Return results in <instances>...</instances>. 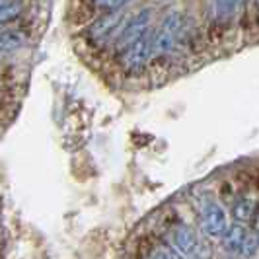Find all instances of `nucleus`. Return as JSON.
Masks as SVG:
<instances>
[{"label": "nucleus", "instance_id": "4", "mask_svg": "<svg viewBox=\"0 0 259 259\" xmlns=\"http://www.w3.org/2000/svg\"><path fill=\"white\" fill-rule=\"evenodd\" d=\"M199 222H201V230L207 234L208 238H222L226 230H228V221H226V212L224 208L214 203V201H207L201 212H199Z\"/></svg>", "mask_w": 259, "mask_h": 259}, {"label": "nucleus", "instance_id": "1", "mask_svg": "<svg viewBox=\"0 0 259 259\" xmlns=\"http://www.w3.org/2000/svg\"><path fill=\"white\" fill-rule=\"evenodd\" d=\"M169 246L174 247L183 259H207L208 249L199 240L193 228L187 224H176L169 230Z\"/></svg>", "mask_w": 259, "mask_h": 259}, {"label": "nucleus", "instance_id": "3", "mask_svg": "<svg viewBox=\"0 0 259 259\" xmlns=\"http://www.w3.org/2000/svg\"><path fill=\"white\" fill-rule=\"evenodd\" d=\"M150 16H152V12L146 8V10H141L139 14H135L133 18H131L129 22L123 26V29H121V33L117 35V49L121 53H125L129 47H133L137 41L141 37H144L150 29Z\"/></svg>", "mask_w": 259, "mask_h": 259}, {"label": "nucleus", "instance_id": "6", "mask_svg": "<svg viewBox=\"0 0 259 259\" xmlns=\"http://www.w3.org/2000/svg\"><path fill=\"white\" fill-rule=\"evenodd\" d=\"M123 14L121 12H109L102 16L94 26L90 27V31H88V35L94 43H105L107 39H111L115 35V31L121 33V29H123Z\"/></svg>", "mask_w": 259, "mask_h": 259}, {"label": "nucleus", "instance_id": "11", "mask_svg": "<svg viewBox=\"0 0 259 259\" xmlns=\"http://www.w3.org/2000/svg\"><path fill=\"white\" fill-rule=\"evenodd\" d=\"M210 8L217 12L214 14V20L228 22V20L234 16V12L240 8V4H236V2H217V4H212Z\"/></svg>", "mask_w": 259, "mask_h": 259}, {"label": "nucleus", "instance_id": "5", "mask_svg": "<svg viewBox=\"0 0 259 259\" xmlns=\"http://www.w3.org/2000/svg\"><path fill=\"white\" fill-rule=\"evenodd\" d=\"M156 55L154 53V31H148L144 37H141L133 47H129L127 51L123 53V65L131 72H137L141 70L150 57Z\"/></svg>", "mask_w": 259, "mask_h": 259}, {"label": "nucleus", "instance_id": "9", "mask_svg": "<svg viewBox=\"0 0 259 259\" xmlns=\"http://www.w3.org/2000/svg\"><path fill=\"white\" fill-rule=\"evenodd\" d=\"M255 214V203L251 199H240L236 201L232 207V217L236 219V224L249 222Z\"/></svg>", "mask_w": 259, "mask_h": 259}, {"label": "nucleus", "instance_id": "2", "mask_svg": "<svg viewBox=\"0 0 259 259\" xmlns=\"http://www.w3.org/2000/svg\"><path fill=\"white\" fill-rule=\"evenodd\" d=\"M183 33V18L182 14L171 12L164 18V22L154 31V53L166 55L178 47V41Z\"/></svg>", "mask_w": 259, "mask_h": 259}, {"label": "nucleus", "instance_id": "8", "mask_svg": "<svg viewBox=\"0 0 259 259\" xmlns=\"http://www.w3.org/2000/svg\"><path fill=\"white\" fill-rule=\"evenodd\" d=\"M26 45V35L18 29H6L0 31V53H12L18 51Z\"/></svg>", "mask_w": 259, "mask_h": 259}, {"label": "nucleus", "instance_id": "10", "mask_svg": "<svg viewBox=\"0 0 259 259\" xmlns=\"http://www.w3.org/2000/svg\"><path fill=\"white\" fill-rule=\"evenodd\" d=\"M24 10L22 2H0V26L16 20Z\"/></svg>", "mask_w": 259, "mask_h": 259}, {"label": "nucleus", "instance_id": "7", "mask_svg": "<svg viewBox=\"0 0 259 259\" xmlns=\"http://www.w3.org/2000/svg\"><path fill=\"white\" fill-rule=\"evenodd\" d=\"M247 234H249V230H247L244 224H232L226 230V234L222 236V246H224V249L228 253L240 255V249H242L244 242H246Z\"/></svg>", "mask_w": 259, "mask_h": 259}, {"label": "nucleus", "instance_id": "13", "mask_svg": "<svg viewBox=\"0 0 259 259\" xmlns=\"http://www.w3.org/2000/svg\"><path fill=\"white\" fill-rule=\"evenodd\" d=\"M148 259H160V257H158L156 253H152V255H150V257H148Z\"/></svg>", "mask_w": 259, "mask_h": 259}, {"label": "nucleus", "instance_id": "12", "mask_svg": "<svg viewBox=\"0 0 259 259\" xmlns=\"http://www.w3.org/2000/svg\"><path fill=\"white\" fill-rule=\"evenodd\" d=\"M257 249H259V238L253 232H249L246 238V242H244V246L240 249V255H238V257H244V259L253 257V255L257 253Z\"/></svg>", "mask_w": 259, "mask_h": 259}]
</instances>
